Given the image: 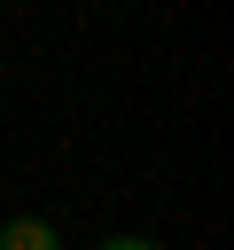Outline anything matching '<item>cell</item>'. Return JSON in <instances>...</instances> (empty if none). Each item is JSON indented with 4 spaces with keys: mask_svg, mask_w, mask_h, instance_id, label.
<instances>
[{
    "mask_svg": "<svg viewBox=\"0 0 234 250\" xmlns=\"http://www.w3.org/2000/svg\"><path fill=\"white\" fill-rule=\"evenodd\" d=\"M0 250H62V234L47 219H0Z\"/></svg>",
    "mask_w": 234,
    "mask_h": 250,
    "instance_id": "6da1fadb",
    "label": "cell"
},
{
    "mask_svg": "<svg viewBox=\"0 0 234 250\" xmlns=\"http://www.w3.org/2000/svg\"><path fill=\"white\" fill-rule=\"evenodd\" d=\"M101 250H164V242H148V234H109Z\"/></svg>",
    "mask_w": 234,
    "mask_h": 250,
    "instance_id": "7a4b0ae2",
    "label": "cell"
}]
</instances>
